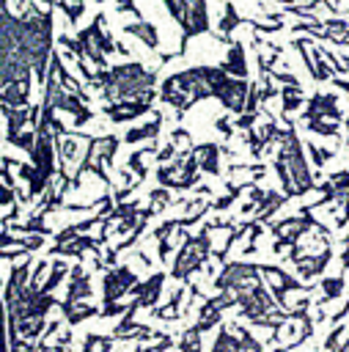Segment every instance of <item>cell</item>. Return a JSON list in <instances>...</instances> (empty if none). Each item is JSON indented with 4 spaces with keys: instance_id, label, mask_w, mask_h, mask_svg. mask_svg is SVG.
I'll return each instance as SVG.
<instances>
[{
    "instance_id": "6da1fadb",
    "label": "cell",
    "mask_w": 349,
    "mask_h": 352,
    "mask_svg": "<svg viewBox=\"0 0 349 352\" xmlns=\"http://www.w3.org/2000/svg\"><path fill=\"white\" fill-rule=\"evenodd\" d=\"M154 85H157V74L148 72L137 60L93 72V88L102 91L104 102H121V99H151L154 102Z\"/></svg>"
},
{
    "instance_id": "7a4b0ae2",
    "label": "cell",
    "mask_w": 349,
    "mask_h": 352,
    "mask_svg": "<svg viewBox=\"0 0 349 352\" xmlns=\"http://www.w3.org/2000/svg\"><path fill=\"white\" fill-rule=\"evenodd\" d=\"M275 170H278V176H280V184H283V190H286V198L305 195V192L313 187L308 162H305V157H302V143H300V138L294 135V129L280 132V151H278Z\"/></svg>"
},
{
    "instance_id": "3957f363",
    "label": "cell",
    "mask_w": 349,
    "mask_h": 352,
    "mask_svg": "<svg viewBox=\"0 0 349 352\" xmlns=\"http://www.w3.org/2000/svg\"><path fill=\"white\" fill-rule=\"evenodd\" d=\"M209 250H212V248H209V226H203V231H201L198 236H187V239H184V245H181V250H179V256H176V264H173L170 275L179 278V280H187V278L206 261Z\"/></svg>"
},
{
    "instance_id": "277c9868",
    "label": "cell",
    "mask_w": 349,
    "mask_h": 352,
    "mask_svg": "<svg viewBox=\"0 0 349 352\" xmlns=\"http://www.w3.org/2000/svg\"><path fill=\"white\" fill-rule=\"evenodd\" d=\"M148 107H151V99H121V102H107L104 113L113 124H126L148 113Z\"/></svg>"
},
{
    "instance_id": "5b68a950",
    "label": "cell",
    "mask_w": 349,
    "mask_h": 352,
    "mask_svg": "<svg viewBox=\"0 0 349 352\" xmlns=\"http://www.w3.org/2000/svg\"><path fill=\"white\" fill-rule=\"evenodd\" d=\"M118 138L115 135H99V138H91L88 140V148H85V160L88 162H96V165H110L113 168V154H115V148H118Z\"/></svg>"
},
{
    "instance_id": "8992f818",
    "label": "cell",
    "mask_w": 349,
    "mask_h": 352,
    "mask_svg": "<svg viewBox=\"0 0 349 352\" xmlns=\"http://www.w3.org/2000/svg\"><path fill=\"white\" fill-rule=\"evenodd\" d=\"M137 283L135 272L129 267H115L104 275V302H115L126 289H132Z\"/></svg>"
},
{
    "instance_id": "52a82bcc",
    "label": "cell",
    "mask_w": 349,
    "mask_h": 352,
    "mask_svg": "<svg viewBox=\"0 0 349 352\" xmlns=\"http://www.w3.org/2000/svg\"><path fill=\"white\" fill-rule=\"evenodd\" d=\"M192 157L198 162V170H206L212 176L220 173V146L217 143H201L192 148Z\"/></svg>"
},
{
    "instance_id": "ba28073f",
    "label": "cell",
    "mask_w": 349,
    "mask_h": 352,
    "mask_svg": "<svg viewBox=\"0 0 349 352\" xmlns=\"http://www.w3.org/2000/svg\"><path fill=\"white\" fill-rule=\"evenodd\" d=\"M126 36H135V38H140L151 52H157L159 50V33H157V28L151 25V22H146V19H137V22H129V25H124L121 28Z\"/></svg>"
},
{
    "instance_id": "9c48e42d",
    "label": "cell",
    "mask_w": 349,
    "mask_h": 352,
    "mask_svg": "<svg viewBox=\"0 0 349 352\" xmlns=\"http://www.w3.org/2000/svg\"><path fill=\"white\" fill-rule=\"evenodd\" d=\"M231 77H247V60H245V50L239 41H231V50L225 55V60L220 63Z\"/></svg>"
},
{
    "instance_id": "30bf717a",
    "label": "cell",
    "mask_w": 349,
    "mask_h": 352,
    "mask_svg": "<svg viewBox=\"0 0 349 352\" xmlns=\"http://www.w3.org/2000/svg\"><path fill=\"white\" fill-rule=\"evenodd\" d=\"M88 294H91V278L82 272V267H74V270H71V286H69L63 302H80V300L88 297Z\"/></svg>"
},
{
    "instance_id": "8fae6325",
    "label": "cell",
    "mask_w": 349,
    "mask_h": 352,
    "mask_svg": "<svg viewBox=\"0 0 349 352\" xmlns=\"http://www.w3.org/2000/svg\"><path fill=\"white\" fill-rule=\"evenodd\" d=\"M159 126H162V113H157L148 124L129 129V132L124 135V143H143V140H148V138H157V135H159Z\"/></svg>"
},
{
    "instance_id": "7c38bea8",
    "label": "cell",
    "mask_w": 349,
    "mask_h": 352,
    "mask_svg": "<svg viewBox=\"0 0 349 352\" xmlns=\"http://www.w3.org/2000/svg\"><path fill=\"white\" fill-rule=\"evenodd\" d=\"M236 25H242V16L236 14V6H234V3H225V6H223V16H220V33H217V38H220V41H228V33H231Z\"/></svg>"
},
{
    "instance_id": "4fadbf2b",
    "label": "cell",
    "mask_w": 349,
    "mask_h": 352,
    "mask_svg": "<svg viewBox=\"0 0 349 352\" xmlns=\"http://www.w3.org/2000/svg\"><path fill=\"white\" fill-rule=\"evenodd\" d=\"M60 305H63V314H66L69 324H80L82 319H88V316L96 314V308H91V305H80V302H60Z\"/></svg>"
},
{
    "instance_id": "5bb4252c",
    "label": "cell",
    "mask_w": 349,
    "mask_h": 352,
    "mask_svg": "<svg viewBox=\"0 0 349 352\" xmlns=\"http://www.w3.org/2000/svg\"><path fill=\"white\" fill-rule=\"evenodd\" d=\"M154 154V146H148V148H140V151H135L129 160H126V165L137 173V179H146V173H148V168H146V160Z\"/></svg>"
},
{
    "instance_id": "9a60e30c",
    "label": "cell",
    "mask_w": 349,
    "mask_h": 352,
    "mask_svg": "<svg viewBox=\"0 0 349 352\" xmlns=\"http://www.w3.org/2000/svg\"><path fill=\"white\" fill-rule=\"evenodd\" d=\"M283 96V113H294L300 104H302V94H300V85H289L280 91Z\"/></svg>"
},
{
    "instance_id": "2e32d148",
    "label": "cell",
    "mask_w": 349,
    "mask_h": 352,
    "mask_svg": "<svg viewBox=\"0 0 349 352\" xmlns=\"http://www.w3.org/2000/svg\"><path fill=\"white\" fill-rule=\"evenodd\" d=\"M179 349L181 352H201V333L198 330H187L184 338L179 341Z\"/></svg>"
},
{
    "instance_id": "e0dca14e",
    "label": "cell",
    "mask_w": 349,
    "mask_h": 352,
    "mask_svg": "<svg viewBox=\"0 0 349 352\" xmlns=\"http://www.w3.org/2000/svg\"><path fill=\"white\" fill-rule=\"evenodd\" d=\"M85 352H110V336H88Z\"/></svg>"
},
{
    "instance_id": "ac0fdd59",
    "label": "cell",
    "mask_w": 349,
    "mask_h": 352,
    "mask_svg": "<svg viewBox=\"0 0 349 352\" xmlns=\"http://www.w3.org/2000/svg\"><path fill=\"white\" fill-rule=\"evenodd\" d=\"M322 289H324V300H333V297H338V294H341V289H344V278L338 275V278L322 280Z\"/></svg>"
},
{
    "instance_id": "d6986e66",
    "label": "cell",
    "mask_w": 349,
    "mask_h": 352,
    "mask_svg": "<svg viewBox=\"0 0 349 352\" xmlns=\"http://www.w3.org/2000/svg\"><path fill=\"white\" fill-rule=\"evenodd\" d=\"M308 151H311V157H313V162H316V165H324V162L333 157V151H330V148H319V146H313V143L308 146Z\"/></svg>"
},
{
    "instance_id": "ffe728a7",
    "label": "cell",
    "mask_w": 349,
    "mask_h": 352,
    "mask_svg": "<svg viewBox=\"0 0 349 352\" xmlns=\"http://www.w3.org/2000/svg\"><path fill=\"white\" fill-rule=\"evenodd\" d=\"M16 198V187H8V184H0V206H11Z\"/></svg>"
},
{
    "instance_id": "44dd1931",
    "label": "cell",
    "mask_w": 349,
    "mask_h": 352,
    "mask_svg": "<svg viewBox=\"0 0 349 352\" xmlns=\"http://www.w3.org/2000/svg\"><path fill=\"white\" fill-rule=\"evenodd\" d=\"M173 154H176V146H173V143H170V146H165V148H162V151H159V154H157V157H154V160H157V162H162V165H165V162H170V160H173Z\"/></svg>"
},
{
    "instance_id": "7402d4cb",
    "label": "cell",
    "mask_w": 349,
    "mask_h": 352,
    "mask_svg": "<svg viewBox=\"0 0 349 352\" xmlns=\"http://www.w3.org/2000/svg\"><path fill=\"white\" fill-rule=\"evenodd\" d=\"M330 80H333V82H335L341 91H346V94H349V80H341V77H330Z\"/></svg>"
},
{
    "instance_id": "603a6c76",
    "label": "cell",
    "mask_w": 349,
    "mask_h": 352,
    "mask_svg": "<svg viewBox=\"0 0 349 352\" xmlns=\"http://www.w3.org/2000/svg\"><path fill=\"white\" fill-rule=\"evenodd\" d=\"M344 63H346V66H349V58H346V60H344Z\"/></svg>"
}]
</instances>
